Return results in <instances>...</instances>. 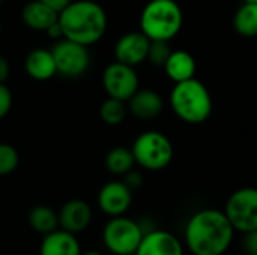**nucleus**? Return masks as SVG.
I'll list each match as a JSON object with an SVG mask.
<instances>
[{"label":"nucleus","instance_id":"obj_1","mask_svg":"<svg viewBox=\"0 0 257 255\" xmlns=\"http://www.w3.org/2000/svg\"><path fill=\"white\" fill-rule=\"evenodd\" d=\"M233 236V227L218 209H202L185 225V245L193 255H224Z\"/></svg>","mask_w":257,"mask_h":255},{"label":"nucleus","instance_id":"obj_2","mask_svg":"<svg viewBox=\"0 0 257 255\" xmlns=\"http://www.w3.org/2000/svg\"><path fill=\"white\" fill-rule=\"evenodd\" d=\"M57 23L63 38L90 47L105 35L108 18L105 9L95 0H71L57 14Z\"/></svg>","mask_w":257,"mask_h":255},{"label":"nucleus","instance_id":"obj_3","mask_svg":"<svg viewBox=\"0 0 257 255\" xmlns=\"http://www.w3.org/2000/svg\"><path fill=\"white\" fill-rule=\"evenodd\" d=\"M169 99L173 113L185 123L200 125L212 114V96L208 87L194 77L175 83Z\"/></svg>","mask_w":257,"mask_h":255},{"label":"nucleus","instance_id":"obj_4","mask_svg":"<svg viewBox=\"0 0 257 255\" xmlns=\"http://www.w3.org/2000/svg\"><path fill=\"white\" fill-rule=\"evenodd\" d=\"M184 23L182 8L176 0H149L140 14V32L149 41L173 39Z\"/></svg>","mask_w":257,"mask_h":255},{"label":"nucleus","instance_id":"obj_5","mask_svg":"<svg viewBox=\"0 0 257 255\" xmlns=\"http://www.w3.org/2000/svg\"><path fill=\"white\" fill-rule=\"evenodd\" d=\"M134 162L151 171L164 170L173 159V144L160 131L142 132L131 146Z\"/></svg>","mask_w":257,"mask_h":255},{"label":"nucleus","instance_id":"obj_6","mask_svg":"<svg viewBox=\"0 0 257 255\" xmlns=\"http://www.w3.org/2000/svg\"><path fill=\"white\" fill-rule=\"evenodd\" d=\"M143 228L134 219L123 215L113 216L104 227L102 240L105 248L114 255H134L142 236Z\"/></svg>","mask_w":257,"mask_h":255},{"label":"nucleus","instance_id":"obj_7","mask_svg":"<svg viewBox=\"0 0 257 255\" xmlns=\"http://www.w3.org/2000/svg\"><path fill=\"white\" fill-rule=\"evenodd\" d=\"M224 215L235 231L242 234L257 231V191L254 188H241L235 191L224 209Z\"/></svg>","mask_w":257,"mask_h":255},{"label":"nucleus","instance_id":"obj_8","mask_svg":"<svg viewBox=\"0 0 257 255\" xmlns=\"http://www.w3.org/2000/svg\"><path fill=\"white\" fill-rule=\"evenodd\" d=\"M54 65L56 74L66 77V78H77L81 77L90 66V53L86 45L77 44L66 38L59 39L50 48Z\"/></svg>","mask_w":257,"mask_h":255},{"label":"nucleus","instance_id":"obj_9","mask_svg":"<svg viewBox=\"0 0 257 255\" xmlns=\"http://www.w3.org/2000/svg\"><path fill=\"white\" fill-rule=\"evenodd\" d=\"M102 86L110 98L126 102L139 89V77L133 66L116 60L104 69Z\"/></svg>","mask_w":257,"mask_h":255},{"label":"nucleus","instance_id":"obj_10","mask_svg":"<svg viewBox=\"0 0 257 255\" xmlns=\"http://www.w3.org/2000/svg\"><path fill=\"white\" fill-rule=\"evenodd\" d=\"M131 203L133 191L119 180L105 183L98 192V206L110 218L125 215L131 207Z\"/></svg>","mask_w":257,"mask_h":255},{"label":"nucleus","instance_id":"obj_11","mask_svg":"<svg viewBox=\"0 0 257 255\" xmlns=\"http://www.w3.org/2000/svg\"><path fill=\"white\" fill-rule=\"evenodd\" d=\"M134 255H184L181 240L164 230L145 231Z\"/></svg>","mask_w":257,"mask_h":255},{"label":"nucleus","instance_id":"obj_12","mask_svg":"<svg viewBox=\"0 0 257 255\" xmlns=\"http://www.w3.org/2000/svg\"><path fill=\"white\" fill-rule=\"evenodd\" d=\"M149 42L151 41L140 30L122 35L114 47L116 60L133 68L143 63L148 56Z\"/></svg>","mask_w":257,"mask_h":255},{"label":"nucleus","instance_id":"obj_13","mask_svg":"<svg viewBox=\"0 0 257 255\" xmlns=\"http://www.w3.org/2000/svg\"><path fill=\"white\" fill-rule=\"evenodd\" d=\"M59 218V228L65 230L71 234H78L84 231L93 218L92 207L84 200H69L62 206L57 213Z\"/></svg>","mask_w":257,"mask_h":255},{"label":"nucleus","instance_id":"obj_14","mask_svg":"<svg viewBox=\"0 0 257 255\" xmlns=\"http://www.w3.org/2000/svg\"><path fill=\"white\" fill-rule=\"evenodd\" d=\"M128 111L142 120H151L161 114L163 111V98L160 93L151 89H137L134 95L126 101Z\"/></svg>","mask_w":257,"mask_h":255},{"label":"nucleus","instance_id":"obj_15","mask_svg":"<svg viewBox=\"0 0 257 255\" xmlns=\"http://www.w3.org/2000/svg\"><path fill=\"white\" fill-rule=\"evenodd\" d=\"M39 255H81V246L75 234L57 228L42 237Z\"/></svg>","mask_w":257,"mask_h":255},{"label":"nucleus","instance_id":"obj_16","mask_svg":"<svg viewBox=\"0 0 257 255\" xmlns=\"http://www.w3.org/2000/svg\"><path fill=\"white\" fill-rule=\"evenodd\" d=\"M26 74L36 81H47L56 75V65L50 50L35 48L24 59Z\"/></svg>","mask_w":257,"mask_h":255},{"label":"nucleus","instance_id":"obj_17","mask_svg":"<svg viewBox=\"0 0 257 255\" xmlns=\"http://www.w3.org/2000/svg\"><path fill=\"white\" fill-rule=\"evenodd\" d=\"M23 23L36 32H45L51 24L57 21V12L41 0H32L24 5L21 11Z\"/></svg>","mask_w":257,"mask_h":255},{"label":"nucleus","instance_id":"obj_18","mask_svg":"<svg viewBox=\"0 0 257 255\" xmlns=\"http://www.w3.org/2000/svg\"><path fill=\"white\" fill-rule=\"evenodd\" d=\"M164 71L166 75L173 81V83H181L185 80H190L194 77L197 65L194 57L185 51V50H176L172 51L169 59L164 63Z\"/></svg>","mask_w":257,"mask_h":255},{"label":"nucleus","instance_id":"obj_19","mask_svg":"<svg viewBox=\"0 0 257 255\" xmlns=\"http://www.w3.org/2000/svg\"><path fill=\"white\" fill-rule=\"evenodd\" d=\"M27 222L29 227L41 236H45L59 228L57 212L48 206H35L33 209H30L27 215Z\"/></svg>","mask_w":257,"mask_h":255},{"label":"nucleus","instance_id":"obj_20","mask_svg":"<svg viewBox=\"0 0 257 255\" xmlns=\"http://www.w3.org/2000/svg\"><path fill=\"white\" fill-rule=\"evenodd\" d=\"M235 30L244 38H254L257 35V3L242 2L233 17Z\"/></svg>","mask_w":257,"mask_h":255},{"label":"nucleus","instance_id":"obj_21","mask_svg":"<svg viewBox=\"0 0 257 255\" xmlns=\"http://www.w3.org/2000/svg\"><path fill=\"white\" fill-rule=\"evenodd\" d=\"M134 165H136V162H134L131 149L114 147L105 156V167H107V170L111 174H116V176L126 174L130 170H133Z\"/></svg>","mask_w":257,"mask_h":255},{"label":"nucleus","instance_id":"obj_22","mask_svg":"<svg viewBox=\"0 0 257 255\" xmlns=\"http://www.w3.org/2000/svg\"><path fill=\"white\" fill-rule=\"evenodd\" d=\"M126 114H128L126 102L116 99V98L108 96V99H105L99 107V116H101L102 122L110 126L120 125L125 120Z\"/></svg>","mask_w":257,"mask_h":255},{"label":"nucleus","instance_id":"obj_23","mask_svg":"<svg viewBox=\"0 0 257 255\" xmlns=\"http://www.w3.org/2000/svg\"><path fill=\"white\" fill-rule=\"evenodd\" d=\"M20 155L17 149L8 143H0V176H8L17 170Z\"/></svg>","mask_w":257,"mask_h":255},{"label":"nucleus","instance_id":"obj_24","mask_svg":"<svg viewBox=\"0 0 257 255\" xmlns=\"http://www.w3.org/2000/svg\"><path fill=\"white\" fill-rule=\"evenodd\" d=\"M172 50L167 41H151L146 60H149L154 66H164L166 60L169 59Z\"/></svg>","mask_w":257,"mask_h":255},{"label":"nucleus","instance_id":"obj_25","mask_svg":"<svg viewBox=\"0 0 257 255\" xmlns=\"http://www.w3.org/2000/svg\"><path fill=\"white\" fill-rule=\"evenodd\" d=\"M12 108V92L5 83H0V120L5 119Z\"/></svg>","mask_w":257,"mask_h":255},{"label":"nucleus","instance_id":"obj_26","mask_svg":"<svg viewBox=\"0 0 257 255\" xmlns=\"http://www.w3.org/2000/svg\"><path fill=\"white\" fill-rule=\"evenodd\" d=\"M123 176H125L123 183H125L131 191L142 188V185H143V177H142L140 173H137V171H134V170H130V171H128L126 174H123Z\"/></svg>","mask_w":257,"mask_h":255},{"label":"nucleus","instance_id":"obj_27","mask_svg":"<svg viewBox=\"0 0 257 255\" xmlns=\"http://www.w3.org/2000/svg\"><path fill=\"white\" fill-rule=\"evenodd\" d=\"M244 248L248 255H257V231L245 233L244 234Z\"/></svg>","mask_w":257,"mask_h":255},{"label":"nucleus","instance_id":"obj_28","mask_svg":"<svg viewBox=\"0 0 257 255\" xmlns=\"http://www.w3.org/2000/svg\"><path fill=\"white\" fill-rule=\"evenodd\" d=\"M11 74V66L6 57L0 56V83H5Z\"/></svg>","mask_w":257,"mask_h":255},{"label":"nucleus","instance_id":"obj_29","mask_svg":"<svg viewBox=\"0 0 257 255\" xmlns=\"http://www.w3.org/2000/svg\"><path fill=\"white\" fill-rule=\"evenodd\" d=\"M42 3H45L47 6H50L53 11H56L57 14L66 6V5H69V2L71 0H41Z\"/></svg>","mask_w":257,"mask_h":255},{"label":"nucleus","instance_id":"obj_30","mask_svg":"<svg viewBox=\"0 0 257 255\" xmlns=\"http://www.w3.org/2000/svg\"><path fill=\"white\" fill-rule=\"evenodd\" d=\"M45 33H47L50 38H53V39L63 38V35H62V29H60V26H59V23H57V21H56L54 24H51V26L45 30Z\"/></svg>","mask_w":257,"mask_h":255},{"label":"nucleus","instance_id":"obj_31","mask_svg":"<svg viewBox=\"0 0 257 255\" xmlns=\"http://www.w3.org/2000/svg\"><path fill=\"white\" fill-rule=\"evenodd\" d=\"M81 255H102L101 252H98V251H89V252H81Z\"/></svg>","mask_w":257,"mask_h":255},{"label":"nucleus","instance_id":"obj_32","mask_svg":"<svg viewBox=\"0 0 257 255\" xmlns=\"http://www.w3.org/2000/svg\"><path fill=\"white\" fill-rule=\"evenodd\" d=\"M242 2H251V3H257V0H242Z\"/></svg>","mask_w":257,"mask_h":255},{"label":"nucleus","instance_id":"obj_33","mask_svg":"<svg viewBox=\"0 0 257 255\" xmlns=\"http://www.w3.org/2000/svg\"><path fill=\"white\" fill-rule=\"evenodd\" d=\"M2 3H3V0H0V6H2Z\"/></svg>","mask_w":257,"mask_h":255},{"label":"nucleus","instance_id":"obj_34","mask_svg":"<svg viewBox=\"0 0 257 255\" xmlns=\"http://www.w3.org/2000/svg\"><path fill=\"white\" fill-rule=\"evenodd\" d=\"M0 32H2V24H0Z\"/></svg>","mask_w":257,"mask_h":255}]
</instances>
